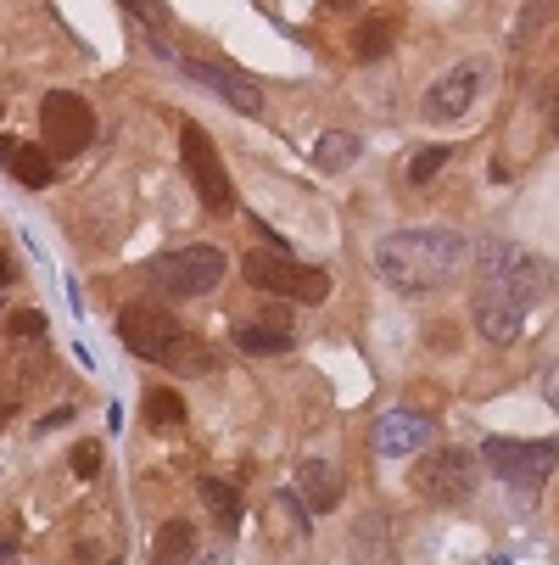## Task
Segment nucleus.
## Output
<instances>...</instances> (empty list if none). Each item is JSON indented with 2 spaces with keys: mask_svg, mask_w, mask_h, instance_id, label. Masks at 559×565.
I'll return each instance as SVG.
<instances>
[{
  "mask_svg": "<svg viewBox=\"0 0 559 565\" xmlns=\"http://www.w3.org/2000/svg\"><path fill=\"white\" fill-rule=\"evenodd\" d=\"M297 493H302V510H308V515H331V510L342 504V476H336V465L308 459V465L297 470Z\"/></svg>",
  "mask_w": 559,
  "mask_h": 565,
  "instance_id": "obj_14",
  "label": "nucleus"
},
{
  "mask_svg": "<svg viewBox=\"0 0 559 565\" xmlns=\"http://www.w3.org/2000/svg\"><path fill=\"white\" fill-rule=\"evenodd\" d=\"M537 392H542V403H548V409L559 415V364H548V370H542V381H537Z\"/></svg>",
  "mask_w": 559,
  "mask_h": 565,
  "instance_id": "obj_26",
  "label": "nucleus"
},
{
  "mask_svg": "<svg viewBox=\"0 0 559 565\" xmlns=\"http://www.w3.org/2000/svg\"><path fill=\"white\" fill-rule=\"evenodd\" d=\"M140 275L163 297H207L224 280V247L196 241V247H180V253H157V258H146Z\"/></svg>",
  "mask_w": 559,
  "mask_h": 565,
  "instance_id": "obj_3",
  "label": "nucleus"
},
{
  "mask_svg": "<svg viewBox=\"0 0 559 565\" xmlns=\"http://www.w3.org/2000/svg\"><path fill=\"white\" fill-rule=\"evenodd\" d=\"M482 459L493 465L498 481H509V488L526 499L531 488H542V481L553 476L559 465V448L553 443H515V437H487L482 443Z\"/></svg>",
  "mask_w": 559,
  "mask_h": 565,
  "instance_id": "obj_7",
  "label": "nucleus"
},
{
  "mask_svg": "<svg viewBox=\"0 0 559 565\" xmlns=\"http://www.w3.org/2000/svg\"><path fill=\"white\" fill-rule=\"evenodd\" d=\"M118 337L135 359L146 364H163L174 375H207L213 370V348L196 342L191 331H180V319L169 308H151V302H135L118 313Z\"/></svg>",
  "mask_w": 559,
  "mask_h": 565,
  "instance_id": "obj_2",
  "label": "nucleus"
},
{
  "mask_svg": "<svg viewBox=\"0 0 559 565\" xmlns=\"http://www.w3.org/2000/svg\"><path fill=\"white\" fill-rule=\"evenodd\" d=\"M391 45H397V23H391V18H364V23L353 29V56H358V62H380Z\"/></svg>",
  "mask_w": 559,
  "mask_h": 565,
  "instance_id": "obj_19",
  "label": "nucleus"
},
{
  "mask_svg": "<svg viewBox=\"0 0 559 565\" xmlns=\"http://www.w3.org/2000/svg\"><path fill=\"white\" fill-rule=\"evenodd\" d=\"M180 146H185V169H191V185H196L202 207H207L213 218H224L229 202H235V191H229V180H224V163H218V151H213L207 129L185 124V129H180Z\"/></svg>",
  "mask_w": 559,
  "mask_h": 565,
  "instance_id": "obj_9",
  "label": "nucleus"
},
{
  "mask_svg": "<svg viewBox=\"0 0 559 565\" xmlns=\"http://www.w3.org/2000/svg\"><path fill=\"white\" fill-rule=\"evenodd\" d=\"M123 7H135V12H146V18H163V0H123Z\"/></svg>",
  "mask_w": 559,
  "mask_h": 565,
  "instance_id": "obj_27",
  "label": "nucleus"
},
{
  "mask_svg": "<svg viewBox=\"0 0 559 565\" xmlns=\"http://www.w3.org/2000/svg\"><path fill=\"white\" fill-rule=\"evenodd\" d=\"M140 420H146L151 431H174V426H185V397H180V392H169V386L146 392V403H140Z\"/></svg>",
  "mask_w": 559,
  "mask_h": 565,
  "instance_id": "obj_18",
  "label": "nucleus"
},
{
  "mask_svg": "<svg viewBox=\"0 0 559 565\" xmlns=\"http://www.w3.org/2000/svg\"><path fill=\"white\" fill-rule=\"evenodd\" d=\"M548 124H553V135H559V90L548 96Z\"/></svg>",
  "mask_w": 559,
  "mask_h": 565,
  "instance_id": "obj_28",
  "label": "nucleus"
},
{
  "mask_svg": "<svg viewBox=\"0 0 559 565\" xmlns=\"http://www.w3.org/2000/svg\"><path fill=\"white\" fill-rule=\"evenodd\" d=\"M40 129H45V151L51 157H78L96 140V113H90L85 96H73V90H45Z\"/></svg>",
  "mask_w": 559,
  "mask_h": 565,
  "instance_id": "obj_8",
  "label": "nucleus"
},
{
  "mask_svg": "<svg viewBox=\"0 0 559 565\" xmlns=\"http://www.w3.org/2000/svg\"><path fill=\"white\" fill-rule=\"evenodd\" d=\"M431 437H437V426H431V415H420V409H386V415L369 426V448H375L380 459L426 454Z\"/></svg>",
  "mask_w": 559,
  "mask_h": 565,
  "instance_id": "obj_11",
  "label": "nucleus"
},
{
  "mask_svg": "<svg viewBox=\"0 0 559 565\" xmlns=\"http://www.w3.org/2000/svg\"><path fill=\"white\" fill-rule=\"evenodd\" d=\"M235 348L252 353V359H275V353H291V331H275V326H235Z\"/></svg>",
  "mask_w": 559,
  "mask_h": 565,
  "instance_id": "obj_20",
  "label": "nucleus"
},
{
  "mask_svg": "<svg viewBox=\"0 0 559 565\" xmlns=\"http://www.w3.org/2000/svg\"><path fill=\"white\" fill-rule=\"evenodd\" d=\"M475 488H482V465L470 448H426L415 465V493L426 504H464Z\"/></svg>",
  "mask_w": 559,
  "mask_h": 565,
  "instance_id": "obj_5",
  "label": "nucleus"
},
{
  "mask_svg": "<svg viewBox=\"0 0 559 565\" xmlns=\"http://www.w3.org/2000/svg\"><path fill=\"white\" fill-rule=\"evenodd\" d=\"M185 73L191 78H202V85L213 90V96H224L235 113H264V90L252 85V78H241V73H229V67H218V62H185Z\"/></svg>",
  "mask_w": 559,
  "mask_h": 565,
  "instance_id": "obj_13",
  "label": "nucleus"
},
{
  "mask_svg": "<svg viewBox=\"0 0 559 565\" xmlns=\"http://www.w3.org/2000/svg\"><path fill=\"white\" fill-rule=\"evenodd\" d=\"M358 163V135H347V129H325L313 140V169L319 174H347Z\"/></svg>",
  "mask_w": 559,
  "mask_h": 565,
  "instance_id": "obj_16",
  "label": "nucleus"
},
{
  "mask_svg": "<svg viewBox=\"0 0 559 565\" xmlns=\"http://www.w3.org/2000/svg\"><path fill=\"white\" fill-rule=\"evenodd\" d=\"M0 118H7V107H0Z\"/></svg>",
  "mask_w": 559,
  "mask_h": 565,
  "instance_id": "obj_33",
  "label": "nucleus"
},
{
  "mask_svg": "<svg viewBox=\"0 0 559 565\" xmlns=\"http://www.w3.org/2000/svg\"><path fill=\"white\" fill-rule=\"evenodd\" d=\"M553 12H559V0H526V12L515 18V45H526V40H531V34H537V29L553 18Z\"/></svg>",
  "mask_w": 559,
  "mask_h": 565,
  "instance_id": "obj_23",
  "label": "nucleus"
},
{
  "mask_svg": "<svg viewBox=\"0 0 559 565\" xmlns=\"http://www.w3.org/2000/svg\"><path fill=\"white\" fill-rule=\"evenodd\" d=\"M482 269H487V286L504 291V297L520 302V308H531V302L548 291V264H542L537 253L509 247V241H487V247H482Z\"/></svg>",
  "mask_w": 559,
  "mask_h": 565,
  "instance_id": "obj_6",
  "label": "nucleus"
},
{
  "mask_svg": "<svg viewBox=\"0 0 559 565\" xmlns=\"http://www.w3.org/2000/svg\"><path fill=\"white\" fill-rule=\"evenodd\" d=\"M196 554V526L191 521H163L151 543V565H185Z\"/></svg>",
  "mask_w": 559,
  "mask_h": 565,
  "instance_id": "obj_17",
  "label": "nucleus"
},
{
  "mask_svg": "<svg viewBox=\"0 0 559 565\" xmlns=\"http://www.w3.org/2000/svg\"><path fill=\"white\" fill-rule=\"evenodd\" d=\"M202 499H207V510H213L224 526L241 521V493H235V481H224V476H202Z\"/></svg>",
  "mask_w": 559,
  "mask_h": 565,
  "instance_id": "obj_21",
  "label": "nucleus"
},
{
  "mask_svg": "<svg viewBox=\"0 0 559 565\" xmlns=\"http://www.w3.org/2000/svg\"><path fill=\"white\" fill-rule=\"evenodd\" d=\"M241 275H247V286H258V291H269V297H291V302H325L331 297V275L325 269H313V264H297V258H286V247H275V253H247L241 258Z\"/></svg>",
  "mask_w": 559,
  "mask_h": 565,
  "instance_id": "obj_4",
  "label": "nucleus"
},
{
  "mask_svg": "<svg viewBox=\"0 0 559 565\" xmlns=\"http://www.w3.org/2000/svg\"><path fill=\"white\" fill-rule=\"evenodd\" d=\"M185 565H224V548H213V554H202V559H185Z\"/></svg>",
  "mask_w": 559,
  "mask_h": 565,
  "instance_id": "obj_29",
  "label": "nucleus"
},
{
  "mask_svg": "<svg viewBox=\"0 0 559 565\" xmlns=\"http://www.w3.org/2000/svg\"><path fill=\"white\" fill-rule=\"evenodd\" d=\"M107 565H118V559H107Z\"/></svg>",
  "mask_w": 559,
  "mask_h": 565,
  "instance_id": "obj_34",
  "label": "nucleus"
},
{
  "mask_svg": "<svg viewBox=\"0 0 559 565\" xmlns=\"http://www.w3.org/2000/svg\"><path fill=\"white\" fill-rule=\"evenodd\" d=\"M73 470H78V476H96V470H101V448H96V443H78V448H73Z\"/></svg>",
  "mask_w": 559,
  "mask_h": 565,
  "instance_id": "obj_25",
  "label": "nucleus"
},
{
  "mask_svg": "<svg viewBox=\"0 0 559 565\" xmlns=\"http://www.w3.org/2000/svg\"><path fill=\"white\" fill-rule=\"evenodd\" d=\"M7 337H12V342H40V337H45V313L12 308V313H7Z\"/></svg>",
  "mask_w": 559,
  "mask_h": 565,
  "instance_id": "obj_24",
  "label": "nucleus"
},
{
  "mask_svg": "<svg viewBox=\"0 0 559 565\" xmlns=\"http://www.w3.org/2000/svg\"><path fill=\"white\" fill-rule=\"evenodd\" d=\"M482 85H487V62H459V67H448L437 85L426 90V118H431V124L464 118V113L475 107V96H482Z\"/></svg>",
  "mask_w": 559,
  "mask_h": 565,
  "instance_id": "obj_10",
  "label": "nucleus"
},
{
  "mask_svg": "<svg viewBox=\"0 0 559 565\" xmlns=\"http://www.w3.org/2000/svg\"><path fill=\"white\" fill-rule=\"evenodd\" d=\"M0 163H7V169L18 174V185H29V191L51 185V174H56L45 146H23V140H12V135H0Z\"/></svg>",
  "mask_w": 559,
  "mask_h": 565,
  "instance_id": "obj_15",
  "label": "nucleus"
},
{
  "mask_svg": "<svg viewBox=\"0 0 559 565\" xmlns=\"http://www.w3.org/2000/svg\"><path fill=\"white\" fill-rule=\"evenodd\" d=\"M448 157H453V146H426V151H415V163H409V185L437 180V174L448 169Z\"/></svg>",
  "mask_w": 559,
  "mask_h": 565,
  "instance_id": "obj_22",
  "label": "nucleus"
},
{
  "mask_svg": "<svg viewBox=\"0 0 559 565\" xmlns=\"http://www.w3.org/2000/svg\"><path fill=\"white\" fill-rule=\"evenodd\" d=\"M331 7H336V12H353V7H358V0H331Z\"/></svg>",
  "mask_w": 559,
  "mask_h": 565,
  "instance_id": "obj_32",
  "label": "nucleus"
},
{
  "mask_svg": "<svg viewBox=\"0 0 559 565\" xmlns=\"http://www.w3.org/2000/svg\"><path fill=\"white\" fill-rule=\"evenodd\" d=\"M12 559V537H0V565H7Z\"/></svg>",
  "mask_w": 559,
  "mask_h": 565,
  "instance_id": "obj_31",
  "label": "nucleus"
},
{
  "mask_svg": "<svg viewBox=\"0 0 559 565\" xmlns=\"http://www.w3.org/2000/svg\"><path fill=\"white\" fill-rule=\"evenodd\" d=\"M470 264L459 230H391L375 241V275L391 291H437Z\"/></svg>",
  "mask_w": 559,
  "mask_h": 565,
  "instance_id": "obj_1",
  "label": "nucleus"
},
{
  "mask_svg": "<svg viewBox=\"0 0 559 565\" xmlns=\"http://www.w3.org/2000/svg\"><path fill=\"white\" fill-rule=\"evenodd\" d=\"M7 280H12V258H7V253H0V286H7Z\"/></svg>",
  "mask_w": 559,
  "mask_h": 565,
  "instance_id": "obj_30",
  "label": "nucleus"
},
{
  "mask_svg": "<svg viewBox=\"0 0 559 565\" xmlns=\"http://www.w3.org/2000/svg\"><path fill=\"white\" fill-rule=\"evenodd\" d=\"M475 331H482V342H493V348H509L526 331V308L509 302L504 291L482 286V291H475Z\"/></svg>",
  "mask_w": 559,
  "mask_h": 565,
  "instance_id": "obj_12",
  "label": "nucleus"
}]
</instances>
